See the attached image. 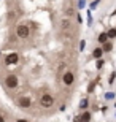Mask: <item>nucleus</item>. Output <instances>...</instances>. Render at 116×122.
<instances>
[{"label":"nucleus","instance_id":"f257e3e1","mask_svg":"<svg viewBox=\"0 0 116 122\" xmlns=\"http://www.w3.org/2000/svg\"><path fill=\"white\" fill-rule=\"evenodd\" d=\"M16 35H18V38H21V40H27V38L30 36V29H29V25H27V24H19L18 27H16Z\"/></svg>","mask_w":116,"mask_h":122},{"label":"nucleus","instance_id":"f03ea898","mask_svg":"<svg viewBox=\"0 0 116 122\" xmlns=\"http://www.w3.org/2000/svg\"><path fill=\"white\" fill-rule=\"evenodd\" d=\"M5 86L8 87V89H16V87L19 86V79H18V76L16 75H6L5 76Z\"/></svg>","mask_w":116,"mask_h":122},{"label":"nucleus","instance_id":"7ed1b4c3","mask_svg":"<svg viewBox=\"0 0 116 122\" xmlns=\"http://www.w3.org/2000/svg\"><path fill=\"white\" fill-rule=\"evenodd\" d=\"M40 105L43 108H51L54 105V97L51 94H43L40 97Z\"/></svg>","mask_w":116,"mask_h":122},{"label":"nucleus","instance_id":"20e7f679","mask_svg":"<svg viewBox=\"0 0 116 122\" xmlns=\"http://www.w3.org/2000/svg\"><path fill=\"white\" fill-rule=\"evenodd\" d=\"M62 82L64 84H65V86H72V84H73V82H75V73L73 71H70V70H68V71H65L62 75Z\"/></svg>","mask_w":116,"mask_h":122},{"label":"nucleus","instance_id":"39448f33","mask_svg":"<svg viewBox=\"0 0 116 122\" xmlns=\"http://www.w3.org/2000/svg\"><path fill=\"white\" fill-rule=\"evenodd\" d=\"M19 62V56L16 54V52H11V54H8L6 56V57H5V63H6V65H16V63Z\"/></svg>","mask_w":116,"mask_h":122},{"label":"nucleus","instance_id":"423d86ee","mask_svg":"<svg viewBox=\"0 0 116 122\" xmlns=\"http://www.w3.org/2000/svg\"><path fill=\"white\" fill-rule=\"evenodd\" d=\"M18 106L19 108H24V109H27L29 108V106H30V98H29V97H19L18 98Z\"/></svg>","mask_w":116,"mask_h":122},{"label":"nucleus","instance_id":"0eeeda50","mask_svg":"<svg viewBox=\"0 0 116 122\" xmlns=\"http://www.w3.org/2000/svg\"><path fill=\"white\" fill-rule=\"evenodd\" d=\"M103 52H105V51H103L102 48H100V46H97V48H95V49L92 51V57H94V59H102Z\"/></svg>","mask_w":116,"mask_h":122},{"label":"nucleus","instance_id":"6e6552de","mask_svg":"<svg viewBox=\"0 0 116 122\" xmlns=\"http://www.w3.org/2000/svg\"><path fill=\"white\" fill-rule=\"evenodd\" d=\"M108 40H110V38H108V33H107V32H102V33H100V35L97 36V41L100 43V45H103V43H107Z\"/></svg>","mask_w":116,"mask_h":122},{"label":"nucleus","instance_id":"1a4fd4ad","mask_svg":"<svg viewBox=\"0 0 116 122\" xmlns=\"http://www.w3.org/2000/svg\"><path fill=\"white\" fill-rule=\"evenodd\" d=\"M70 27H72L70 19H62V21H61V29H62V30H68Z\"/></svg>","mask_w":116,"mask_h":122},{"label":"nucleus","instance_id":"9d476101","mask_svg":"<svg viewBox=\"0 0 116 122\" xmlns=\"http://www.w3.org/2000/svg\"><path fill=\"white\" fill-rule=\"evenodd\" d=\"M102 49L105 51V52H110V51L113 49V43H111V41H107V43H103Z\"/></svg>","mask_w":116,"mask_h":122},{"label":"nucleus","instance_id":"9b49d317","mask_svg":"<svg viewBox=\"0 0 116 122\" xmlns=\"http://www.w3.org/2000/svg\"><path fill=\"white\" fill-rule=\"evenodd\" d=\"M88 106H89V100L83 98V100H81V103H80V109H86Z\"/></svg>","mask_w":116,"mask_h":122},{"label":"nucleus","instance_id":"f8f14e48","mask_svg":"<svg viewBox=\"0 0 116 122\" xmlns=\"http://www.w3.org/2000/svg\"><path fill=\"white\" fill-rule=\"evenodd\" d=\"M81 121H83V122H89L91 121V114L88 113V111H84V113L81 114Z\"/></svg>","mask_w":116,"mask_h":122},{"label":"nucleus","instance_id":"ddd939ff","mask_svg":"<svg viewBox=\"0 0 116 122\" xmlns=\"http://www.w3.org/2000/svg\"><path fill=\"white\" fill-rule=\"evenodd\" d=\"M107 33H108V38H116V29L115 27H111Z\"/></svg>","mask_w":116,"mask_h":122},{"label":"nucleus","instance_id":"4468645a","mask_svg":"<svg viewBox=\"0 0 116 122\" xmlns=\"http://www.w3.org/2000/svg\"><path fill=\"white\" fill-rule=\"evenodd\" d=\"M103 67V60L102 59H97V68H102Z\"/></svg>","mask_w":116,"mask_h":122},{"label":"nucleus","instance_id":"2eb2a0df","mask_svg":"<svg viewBox=\"0 0 116 122\" xmlns=\"http://www.w3.org/2000/svg\"><path fill=\"white\" fill-rule=\"evenodd\" d=\"M115 78H116V73L113 71V73H111V76H110V84H113V81H115Z\"/></svg>","mask_w":116,"mask_h":122},{"label":"nucleus","instance_id":"dca6fc26","mask_svg":"<svg viewBox=\"0 0 116 122\" xmlns=\"http://www.w3.org/2000/svg\"><path fill=\"white\" fill-rule=\"evenodd\" d=\"M73 122H83V121H81V116H76V117L73 119Z\"/></svg>","mask_w":116,"mask_h":122},{"label":"nucleus","instance_id":"f3484780","mask_svg":"<svg viewBox=\"0 0 116 122\" xmlns=\"http://www.w3.org/2000/svg\"><path fill=\"white\" fill-rule=\"evenodd\" d=\"M113 97H115V94H107V98H108V100L113 98Z\"/></svg>","mask_w":116,"mask_h":122},{"label":"nucleus","instance_id":"a211bd4d","mask_svg":"<svg viewBox=\"0 0 116 122\" xmlns=\"http://www.w3.org/2000/svg\"><path fill=\"white\" fill-rule=\"evenodd\" d=\"M16 122H29V119H18Z\"/></svg>","mask_w":116,"mask_h":122},{"label":"nucleus","instance_id":"6ab92c4d","mask_svg":"<svg viewBox=\"0 0 116 122\" xmlns=\"http://www.w3.org/2000/svg\"><path fill=\"white\" fill-rule=\"evenodd\" d=\"M0 122H5V117H3V116H0Z\"/></svg>","mask_w":116,"mask_h":122}]
</instances>
